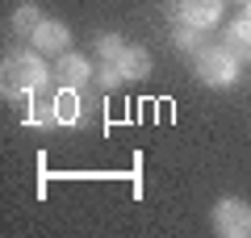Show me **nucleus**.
<instances>
[{"label": "nucleus", "instance_id": "f257e3e1", "mask_svg": "<svg viewBox=\"0 0 251 238\" xmlns=\"http://www.w3.org/2000/svg\"><path fill=\"white\" fill-rule=\"evenodd\" d=\"M46 79H50V71L38 50H17L4 59V96L9 100H29L34 92L46 88Z\"/></svg>", "mask_w": 251, "mask_h": 238}, {"label": "nucleus", "instance_id": "f03ea898", "mask_svg": "<svg viewBox=\"0 0 251 238\" xmlns=\"http://www.w3.org/2000/svg\"><path fill=\"white\" fill-rule=\"evenodd\" d=\"M151 71V54L143 46H130L126 42L113 59H100V84L117 88V84H130V79H143Z\"/></svg>", "mask_w": 251, "mask_h": 238}, {"label": "nucleus", "instance_id": "7ed1b4c3", "mask_svg": "<svg viewBox=\"0 0 251 238\" xmlns=\"http://www.w3.org/2000/svg\"><path fill=\"white\" fill-rule=\"evenodd\" d=\"M193 67H197V79L209 84V88H230L234 79H239V59L226 46H205L193 59Z\"/></svg>", "mask_w": 251, "mask_h": 238}, {"label": "nucleus", "instance_id": "20e7f679", "mask_svg": "<svg viewBox=\"0 0 251 238\" xmlns=\"http://www.w3.org/2000/svg\"><path fill=\"white\" fill-rule=\"evenodd\" d=\"M214 230L222 238H251V205L239 196H222L214 205Z\"/></svg>", "mask_w": 251, "mask_h": 238}, {"label": "nucleus", "instance_id": "39448f33", "mask_svg": "<svg viewBox=\"0 0 251 238\" xmlns=\"http://www.w3.org/2000/svg\"><path fill=\"white\" fill-rule=\"evenodd\" d=\"M172 17L209 34V29L222 21V0H176V4H172Z\"/></svg>", "mask_w": 251, "mask_h": 238}, {"label": "nucleus", "instance_id": "423d86ee", "mask_svg": "<svg viewBox=\"0 0 251 238\" xmlns=\"http://www.w3.org/2000/svg\"><path fill=\"white\" fill-rule=\"evenodd\" d=\"M29 46H34L38 54H67V46H72V29L63 25V21H54V17H42L38 29L29 34Z\"/></svg>", "mask_w": 251, "mask_h": 238}, {"label": "nucleus", "instance_id": "0eeeda50", "mask_svg": "<svg viewBox=\"0 0 251 238\" xmlns=\"http://www.w3.org/2000/svg\"><path fill=\"white\" fill-rule=\"evenodd\" d=\"M54 79H59L63 88H75V92H80L84 84L92 79V63L84 59V54H72V50H67V54H59V67H54Z\"/></svg>", "mask_w": 251, "mask_h": 238}, {"label": "nucleus", "instance_id": "6e6552de", "mask_svg": "<svg viewBox=\"0 0 251 238\" xmlns=\"http://www.w3.org/2000/svg\"><path fill=\"white\" fill-rule=\"evenodd\" d=\"M222 46L234 59H251V17H234L222 34Z\"/></svg>", "mask_w": 251, "mask_h": 238}, {"label": "nucleus", "instance_id": "1a4fd4ad", "mask_svg": "<svg viewBox=\"0 0 251 238\" xmlns=\"http://www.w3.org/2000/svg\"><path fill=\"white\" fill-rule=\"evenodd\" d=\"M172 42H176L184 54H193V59H197V54L205 50V29H197V25H184V21H176V29H172Z\"/></svg>", "mask_w": 251, "mask_h": 238}, {"label": "nucleus", "instance_id": "9d476101", "mask_svg": "<svg viewBox=\"0 0 251 238\" xmlns=\"http://www.w3.org/2000/svg\"><path fill=\"white\" fill-rule=\"evenodd\" d=\"M50 105H54V113H59V125L80 121V92H75V88H63L59 96L50 100Z\"/></svg>", "mask_w": 251, "mask_h": 238}, {"label": "nucleus", "instance_id": "9b49d317", "mask_svg": "<svg viewBox=\"0 0 251 238\" xmlns=\"http://www.w3.org/2000/svg\"><path fill=\"white\" fill-rule=\"evenodd\" d=\"M38 21H42V13H38L34 4H21V9L13 13V29H17L21 38H29V34H34V29H38Z\"/></svg>", "mask_w": 251, "mask_h": 238}, {"label": "nucleus", "instance_id": "f8f14e48", "mask_svg": "<svg viewBox=\"0 0 251 238\" xmlns=\"http://www.w3.org/2000/svg\"><path fill=\"white\" fill-rule=\"evenodd\" d=\"M122 46H126V38H117V34H100L97 38V54H100V59H113Z\"/></svg>", "mask_w": 251, "mask_h": 238}, {"label": "nucleus", "instance_id": "ddd939ff", "mask_svg": "<svg viewBox=\"0 0 251 238\" xmlns=\"http://www.w3.org/2000/svg\"><path fill=\"white\" fill-rule=\"evenodd\" d=\"M247 17H251V0H247Z\"/></svg>", "mask_w": 251, "mask_h": 238}, {"label": "nucleus", "instance_id": "4468645a", "mask_svg": "<svg viewBox=\"0 0 251 238\" xmlns=\"http://www.w3.org/2000/svg\"><path fill=\"white\" fill-rule=\"evenodd\" d=\"M239 4H247V0H239Z\"/></svg>", "mask_w": 251, "mask_h": 238}]
</instances>
